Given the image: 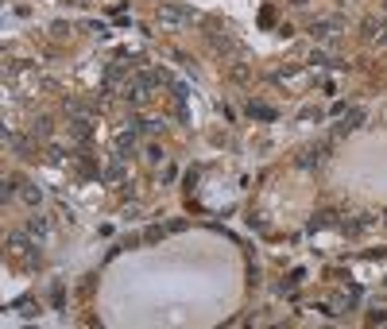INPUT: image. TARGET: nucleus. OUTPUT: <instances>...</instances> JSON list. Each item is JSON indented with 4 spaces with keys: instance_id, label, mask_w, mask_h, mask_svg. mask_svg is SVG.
Returning <instances> with one entry per match:
<instances>
[{
    "instance_id": "f257e3e1",
    "label": "nucleus",
    "mask_w": 387,
    "mask_h": 329,
    "mask_svg": "<svg viewBox=\"0 0 387 329\" xmlns=\"http://www.w3.org/2000/svg\"><path fill=\"white\" fill-rule=\"evenodd\" d=\"M337 31H341V20H322V24H314V35H318V39H337Z\"/></svg>"
},
{
    "instance_id": "f03ea898",
    "label": "nucleus",
    "mask_w": 387,
    "mask_h": 329,
    "mask_svg": "<svg viewBox=\"0 0 387 329\" xmlns=\"http://www.w3.org/2000/svg\"><path fill=\"white\" fill-rule=\"evenodd\" d=\"M148 93H151V82L144 78V82H136L132 90H128V101H132V105H144V101H148Z\"/></svg>"
},
{
    "instance_id": "7ed1b4c3",
    "label": "nucleus",
    "mask_w": 387,
    "mask_h": 329,
    "mask_svg": "<svg viewBox=\"0 0 387 329\" xmlns=\"http://www.w3.org/2000/svg\"><path fill=\"white\" fill-rule=\"evenodd\" d=\"M163 24H182V20H186V8H178V4H170V8H163Z\"/></svg>"
},
{
    "instance_id": "20e7f679",
    "label": "nucleus",
    "mask_w": 387,
    "mask_h": 329,
    "mask_svg": "<svg viewBox=\"0 0 387 329\" xmlns=\"http://www.w3.org/2000/svg\"><path fill=\"white\" fill-rule=\"evenodd\" d=\"M31 236H39V240L50 236V224H46L43 217H35V221H31Z\"/></svg>"
},
{
    "instance_id": "39448f33",
    "label": "nucleus",
    "mask_w": 387,
    "mask_h": 329,
    "mask_svg": "<svg viewBox=\"0 0 387 329\" xmlns=\"http://www.w3.org/2000/svg\"><path fill=\"white\" fill-rule=\"evenodd\" d=\"M70 132H74V140H86V136H90V124H86V120H74Z\"/></svg>"
},
{
    "instance_id": "423d86ee",
    "label": "nucleus",
    "mask_w": 387,
    "mask_h": 329,
    "mask_svg": "<svg viewBox=\"0 0 387 329\" xmlns=\"http://www.w3.org/2000/svg\"><path fill=\"white\" fill-rule=\"evenodd\" d=\"M16 310H20L24 318H35V302H31V298H20V302H16Z\"/></svg>"
},
{
    "instance_id": "0eeeda50",
    "label": "nucleus",
    "mask_w": 387,
    "mask_h": 329,
    "mask_svg": "<svg viewBox=\"0 0 387 329\" xmlns=\"http://www.w3.org/2000/svg\"><path fill=\"white\" fill-rule=\"evenodd\" d=\"M360 120H364V116H360V112H352V116H344V124H341V128H337V132H352V128H356Z\"/></svg>"
},
{
    "instance_id": "6e6552de",
    "label": "nucleus",
    "mask_w": 387,
    "mask_h": 329,
    "mask_svg": "<svg viewBox=\"0 0 387 329\" xmlns=\"http://www.w3.org/2000/svg\"><path fill=\"white\" fill-rule=\"evenodd\" d=\"M24 202H28V206H39V202H43V194H39L35 186H28V190H24Z\"/></svg>"
},
{
    "instance_id": "1a4fd4ad",
    "label": "nucleus",
    "mask_w": 387,
    "mask_h": 329,
    "mask_svg": "<svg viewBox=\"0 0 387 329\" xmlns=\"http://www.w3.org/2000/svg\"><path fill=\"white\" fill-rule=\"evenodd\" d=\"M120 174H124V166H120V163H108V170H104V178H108V182H116Z\"/></svg>"
}]
</instances>
